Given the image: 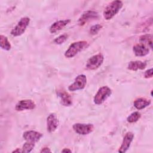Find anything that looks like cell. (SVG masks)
Wrapping results in <instances>:
<instances>
[{
    "instance_id": "obj_1",
    "label": "cell",
    "mask_w": 153,
    "mask_h": 153,
    "mask_svg": "<svg viewBox=\"0 0 153 153\" xmlns=\"http://www.w3.org/2000/svg\"><path fill=\"white\" fill-rule=\"evenodd\" d=\"M123 3L121 1L115 0L110 2L105 8L103 16L105 20H109L112 19L121 9Z\"/></svg>"
},
{
    "instance_id": "obj_2",
    "label": "cell",
    "mask_w": 153,
    "mask_h": 153,
    "mask_svg": "<svg viewBox=\"0 0 153 153\" xmlns=\"http://www.w3.org/2000/svg\"><path fill=\"white\" fill-rule=\"evenodd\" d=\"M88 46V44L85 41H79L72 43L65 52V56L67 58H72L75 56L78 53L83 50Z\"/></svg>"
},
{
    "instance_id": "obj_3",
    "label": "cell",
    "mask_w": 153,
    "mask_h": 153,
    "mask_svg": "<svg viewBox=\"0 0 153 153\" xmlns=\"http://www.w3.org/2000/svg\"><path fill=\"white\" fill-rule=\"evenodd\" d=\"M112 94L111 89L108 86H103L100 87L95 94L93 102L96 105L102 104Z\"/></svg>"
},
{
    "instance_id": "obj_4",
    "label": "cell",
    "mask_w": 153,
    "mask_h": 153,
    "mask_svg": "<svg viewBox=\"0 0 153 153\" xmlns=\"http://www.w3.org/2000/svg\"><path fill=\"white\" fill-rule=\"evenodd\" d=\"M30 23V18L23 17L20 19L16 26L11 30V35L13 36H19L25 32Z\"/></svg>"
},
{
    "instance_id": "obj_5",
    "label": "cell",
    "mask_w": 153,
    "mask_h": 153,
    "mask_svg": "<svg viewBox=\"0 0 153 153\" xmlns=\"http://www.w3.org/2000/svg\"><path fill=\"white\" fill-rule=\"evenodd\" d=\"M103 60L104 57L102 54L94 55L88 59L85 67L88 70H96L102 65Z\"/></svg>"
},
{
    "instance_id": "obj_6",
    "label": "cell",
    "mask_w": 153,
    "mask_h": 153,
    "mask_svg": "<svg viewBox=\"0 0 153 153\" xmlns=\"http://www.w3.org/2000/svg\"><path fill=\"white\" fill-rule=\"evenodd\" d=\"M87 84V78L84 74L78 75L75 79L74 82L68 87V90L71 91H75L82 90Z\"/></svg>"
},
{
    "instance_id": "obj_7",
    "label": "cell",
    "mask_w": 153,
    "mask_h": 153,
    "mask_svg": "<svg viewBox=\"0 0 153 153\" xmlns=\"http://www.w3.org/2000/svg\"><path fill=\"white\" fill-rule=\"evenodd\" d=\"M75 133L80 135H87L91 133L94 130V126L92 124L75 123L72 126Z\"/></svg>"
},
{
    "instance_id": "obj_8",
    "label": "cell",
    "mask_w": 153,
    "mask_h": 153,
    "mask_svg": "<svg viewBox=\"0 0 153 153\" xmlns=\"http://www.w3.org/2000/svg\"><path fill=\"white\" fill-rule=\"evenodd\" d=\"M99 18V14L97 12L93 10H88L84 11L79 17L78 20V23L79 26H83L86 23L96 20Z\"/></svg>"
},
{
    "instance_id": "obj_9",
    "label": "cell",
    "mask_w": 153,
    "mask_h": 153,
    "mask_svg": "<svg viewBox=\"0 0 153 153\" xmlns=\"http://www.w3.org/2000/svg\"><path fill=\"white\" fill-rule=\"evenodd\" d=\"M36 106L35 102L31 99H24L19 101L15 106L17 111H23L24 110H32Z\"/></svg>"
},
{
    "instance_id": "obj_10",
    "label": "cell",
    "mask_w": 153,
    "mask_h": 153,
    "mask_svg": "<svg viewBox=\"0 0 153 153\" xmlns=\"http://www.w3.org/2000/svg\"><path fill=\"white\" fill-rule=\"evenodd\" d=\"M42 136L41 133L34 130H27L23 133V137L26 141L35 143L39 141Z\"/></svg>"
},
{
    "instance_id": "obj_11",
    "label": "cell",
    "mask_w": 153,
    "mask_h": 153,
    "mask_svg": "<svg viewBox=\"0 0 153 153\" xmlns=\"http://www.w3.org/2000/svg\"><path fill=\"white\" fill-rule=\"evenodd\" d=\"M59 126V120L54 113L50 114L47 118V130L49 133L54 132Z\"/></svg>"
},
{
    "instance_id": "obj_12",
    "label": "cell",
    "mask_w": 153,
    "mask_h": 153,
    "mask_svg": "<svg viewBox=\"0 0 153 153\" xmlns=\"http://www.w3.org/2000/svg\"><path fill=\"white\" fill-rule=\"evenodd\" d=\"M134 134L131 131L126 133V134L124 136L122 143L118 149L119 152H126L128 149L134 139Z\"/></svg>"
},
{
    "instance_id": "obj_13",
    "label": "cell",
    "mask_w": 153,
    "mask_h": 153,
    "mask_svg": "<svg viewBox=\"0 0 153 153\" xmlns=\"http://www.w3.org/2000/svg\"><path fill=\"white\" fill-rule=\"evenodd\" d=\"M71 22L70 19H65V20H60L55 22L53 23L50 27L49 31L51 33H54L62 30L67 25H68Z\"/></svg>"
},
{
    "instance_id": "obj_14",
    "label": "cell",
    "mask_w": 153,
    "mask_h": 153,
    "mask_svg": "<svg viewBox=\"0 0 153 153\" xmlns=\"http://www.w3.org/2000/svg\"><path fill=\"white\" fill-rule=\"evenodd\" d=\"M57 96L60 99V102L65 106H69L72 103V100L71 96L65 90H60L57 91Z\"/></svg>"
},
{
    "instance_id": "obj_15",
    "label": "cell",
    "mask_w": 153,
    "mask_h": 153,
    "mask_svg": "<svg viewBox=\"0 0 153 153\" xmlns=\"http://www.w3.org/2000/svg\"><path fill=\"white\" fill-rule=\"evenodd\" d=\"M133 51L134 52L135 56L138 57H142L148 54L149 49L146 46L142 44H139L133 46Z\"/></svg>"
},
{
    "instance_id": "obj_16",
    "label": "cell",
    "mask_w": 153,
    "mask_h": 153,
    "mask_svg": "<svg viewBox=\"0 0 153 153\" xmlns=\"http://www.w3.org/2000/svg\"><path fill=\"white\" fill-rule=\"evenodd\" d=\"M146 66V63L140 60L130 61L127 66V69L130 71H137V70H143Z\"/></svg>"
},
{
    "instance_id": "obj_17",
    "label": "cell",
    "mask_w": 153,
    "mask_h": 153,
    "mask_svg": "<svg viewBox=\"0 0 153 153\" xmlns=\"http://www.w3.org/2000/svg\"><path fill=\"white\" fill-rule=\"evenodd\" d=\"M151 103V102L150 100H148L143 97H139L134 101L133 105L137 109L141 110L148 106Z\"/></svg>"
},
{
    "instance_id": "obj_18",
    "label": "cell",
    "mask_w": 153,
    "mask_h": 153,
    "mask_svg": "<svg viewBox=\"0 0 153 153\" xmlns=\"http://www.w3.org/2000/svg\"><path fill=\"white\" fill-rule=\"evenodd\" d=\"M140 44H142L151 49L152 48V36L151 34H145L139 37Z\"/></svg>"
},
{
    "instance_id": "obj_19",
    "label": "cell",
    "mask_w": 153,
    "mask_h": 153,
    "mask_svg": "<svg viewBox=\"0 0 153 153\" xmlns=\"http://www.w3.org/2000/svg\"><path fill=\"white\" fill-rule=\"evenodd\" d=\"M0 46L2 49L6 51H9L11 48V44L7 37L3 35H0Z\"/></svg>"
},
{
    "instance_id": "obj_20",
    "label": "cell",
    "mask_w": 153,
    "mask_h": 153,
    "mask_svg": "<svg viewBox=\"0 0 153 153\" xmlns=\"http://www.w3.org/2000/svg\"><path fill=\"white\" fill-rule=\"evenodd\" d=\"M141 117L140 114L138 111L132 112L127 118V121L130 123H133L137 121Z\"/></svg>"
},
{
    "instance_id": "obj_21",
    "label": "cell",
    "mask_w": 153,
    "mask_h": 153,
    "mask_svg": "<svg viewBox=\"0 0 153 153\" xmlns=\"http://www.w3.org/2000/svg\"><path fill=\"white\" fill-rule=\"evenodd\" d=\"M35 143L26 141L23 144V145L22 146V152H30L33 149V148L35 147Z\"/></svg>"
},
{
    "instance_id": "obj_22",
    "label": "cell",
    "mask_w": 153,
    "mask_h": 153,
    "mask_svg": "<svg viewBox=\"0 0 153 153\" xmlns=\"http://www.w3.org/2000/svg\"><path fill=\"white\" fill-rule=\"evenodd\" d=\"M68 37V35L66 33L62 34V35L59 36L58 37H57L56 38H55L54 39V42L56 44H58V45L62 44L64 43L67 40Z\"/></svg>"
},
{
    "instance_id": "obj_23",
    "label": "cell",
    "mask_w": 153,
    "mask_h": 153,
    "mask_svg": "<svg viewBox=\"0 0 153 153\" xmlns=\"http://www.w3.org/2000/svg\"><path fill=\"white\" fill-rule=\"evenodd\" d=\"M102 28V26L99 24H96L93 26H92L89 30V32L91 35H94L97 34V33L99 32V30Z\"/></svg>"
},
{
    "instance_id": "obj_24",
    "label": "cell",
    "mask_w": 153,
    "mask_h": 153,
    "mask_svg": "<svg viewBox=\"0 0 153 153\" xmlns=\"http://www.w3.org/2000/svg\"><path fill=\"white\" fill-rule=\"evenodd\" d=\"M152 74H153V71L152 68H150L148 70H146L145 73H144V77L146 79L151 78L152 77Z\"/></svg>"
},
{
    "instance_id": "obj_25",
    "label": "cell",
    "mask_w": 153,
    "mask_h": 153,
    "mask_svg": "<svg viewBox=\"0 0 153 153\" xmlns=\"http://www.w3.org/2000/svg\"><path fill=\"white\" fill-rule=\"evenodd\" d=\"M40 152L41 153H48V152H51V151L48 147H44L40 151Z\"/></svg>"
},
{
    "instance_id": "obj_26",
    "label": "cell",
    "mask_w": 153,
    "mask_h": 153,
    "mask_svg": "<svg viewBox=\"0 0 153 153\" xmlns=\"http://www.w3.org/2000/svg\"><path fill=\"white\" fill-rule=\"evenodd\" d=\"M62 152H72V151L69 148H64L62 151Z\"/></svg>"
},
{
    "instance_id": "obj_27",
    "label": "cell",
    "mask_w": 153,
    "mask_h": 153,
    "mask_svg": "<svg viewBox=\"0 0 153 153\" xmlns=\"http://www.w3.org/2000/svg\"><path fill=\"white\" fill-rule=\"evenodd\" d=\"M12 152H23L22 149H20L19 148H16L15 150L13 151Z\"/></svg>"
},
{
    "instance_id": "obj_28",
    "label": "cell",
    "mask_w": 153,
    "mask_h": 153,
    "mask_svg": "<svg viewBox=\"0 0 153 153\" xmlns=\"http://www.w3.org/2000/svg\"><path fill=\"white\" fill-rule=\"evenodd\" d=\"M151 96H152V90H151Z\"/></svg>"
}]
</instances>
